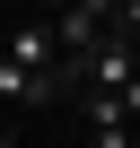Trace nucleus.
I'll list each match as a JSON object with an SVG mask.
<instances>
[{"label":"nucleus","instance_id":"obj_5","mask_svg":"<svg viewBox=\"0 0 140 148\" xmlns=\"http://www.w3.org/2000/svg\"><path fill=\"white\" fill-rule=\"evenodd\" d=\"M131 87H140V61H131Z\"/></svg>","mask_w":140,"mask_h":148},{"label":"nucleus","instance_id":"obj_4","mask_svg":"<svg viewBox=\"0 0 140 148\" xmlns=\"http://www.w3.org/2000/svg\"><path fill=\"white\" fill-rule=\"evenodd\" d=\"M0 148H18V139H9V131H0Z\"/></svg>","mask_w":140,"mask_h":148},{"label":"nucleus","instance_id":"obj_3","mask_svg":"<svg viewBox=\"0 0 140 148\" xmlns=\"http://www.w3.org/2000/svg\"><path fill=\"white\" fill-rule=\"evenodd\" d=\"M70 87L61 79H35V70H18L9 52H0V105H18V113H44V105H61Z\"/></svg>","mask_w":140,"mask_h":148},{"label":"nucleus","instance_id":"obj_1","mask_svg":"<svg viewBox=\"0 0 140 148\" xmlns=\"http://www.w3.org/2000/svg\"><path fill=\"white\" fill-rule=\"evenodd\" d=\"M105 35H114V9H105V0H88V9H61V18H53V44H61V61H70V79L105 52Z\"/></svg>","mask_w":140,"mask_h":148},{"label":"nucleus","instance_id":"obj_2","mask_svg":"<svg viewBox=\"0 0 140 148\" xmlns=\"http://www.w3.org/2000/svg\"><path fill=\"white\" fill-rule=\"evenodd\" d=\"M0 52H9L18 70H35V79L79 87V79H70V61H61V44H53V18H26V26H9V44H0Z\"/></svg>","mask_w":140,"mask_h":148}]
</instances>
